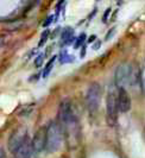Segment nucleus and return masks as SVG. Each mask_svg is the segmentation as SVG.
Wrapping results in <instances>:
<instances>
[{
    "label": "nucleus",
    "instance_id": "f257e3e1",
    "mask_svg": "<svg viewBox=\"0 0 145 158\" xmlns=\"http://www.w3.org/2000/svg\"><path fill=\"white\" fill-rule=\"evenodd\" d=\"M57 121L63 130L67 140H77L79 139V123L74 111L72 105L68 100L60 103L57 112Z\"/></svg>",
    "mask_w": 145,
    "mask_h": 158
},
{
    "label": "nucleus",
    "instance_id": "f03ea898",
    "mask_svg": "<svg viewBox=\"0 0 145 158\" xmlns=\"http://www.w3.org/2000/svg\"><path fill=\"white\" fill-rule=\"evenodd\" d=\"M63 142V130L58 121H50L45 127V151L56 152Z\"/></svg>",
    "mask_w": 145,
    "mask_h": 158
},
{
    "label": "nucleus",
    "instance_id": "7ed1b4c3",
    "mask_svg": "<svg viewBox=\"0 0 145 158\" xmlns=\"http://www.w3.org/2000/svg\"><path fill=\"white\" fill-rule=\"evenodd\" d=\"M101 86L94 82L88 87L87 94H86V106L90 113H95L100 106L101 101Z\"/></svg>",
    "mask_w": 145,
    "mask_h": 158
},
{
    "label": "nucleus",
    "instance_id": "20e7f679",
    "mask_svg": "<svg viewBox=\"0 0 145 158\" xmlns=\"http://www.w3.org/2000/svg\"><path fill=\"white\" fill-rule=\"evenodd\" d=\"M119 108H118V101H117V95L113 92H110L106 98V119L108 125L114 126L118 120Z\"/></svg>",
    "mask_w": 145,
    "mask_h": 158
},
{
    "label": "nucleus",
    "instance_id": "39448f33",
    "mask_svg": "<svg viewBox=\"0 0 145 158\" xmlns=\"http://www.w3.org/2000/svg\"><path fill=\"white\" fill-rule=\"evenodd\" d=\"M132 75V65L129 63H121L117 67L114 73V81L118 88H125L131 82Z\"/></svg>",
    "mask_w": 145,
    "mask_h": 158
},
{
    "label": "nucleus",
    "instance_id": "423d86ee",
    "mask_svg": "<svg viewBox=\"0 0 145 158\" xmlns=\"http://www.w3.org/2000/svg\"><path fill=\"white\" fill-rule=\"evenodd\" d=\"M27 132L25 127H18L12 132V135L8 138V149L11 152L17 151L26 140H27Z\"/></svg>",
    "mask_w": 145,
    "mask_h": 158
},
{
    "label": "nucleus",
    "instance_id": "0eeeda50",
    "mask_svg": "<svg viewBox=\"0 0 145 158\" xmlns=\"http://www.w3.org/2000/svg\"><path fill=\"white\" fill-rule=\"evenodd\" d=\"M117 101H118V108L120 113H127L131 110V96L127 93L126 88H118V94H117Z\"/></svg>",
    "mask_w": 145,
    "mask_h": 158
},
{
    "label": "nucleus",
    "instance_id": "6e6552de",
    "mask_svg": "<svg viewBox=\"0 0 145 158\" xmlns=\"http://www.w3.org/2000/svg\"><path fill=\"white\" fill-rule=\"evenodd\" d=\"M31 148L33 153H39L45 150V127H40L35 133L31 140Z\"/></svg>",
    "mask_w": 145,
    "mask_h": 158
},
{
    "label": "nucleus",
    "instance_id": "1a4fd4ad",
    "mask_svg": "<svg viewBox=\"0 0 145 158\" xmlns=\"http://www.w3.org/2000/svg\"><path fill=\"white\" fill-rule=\"evenodd\" d=\"M31 155H32L31 142L27 139L18 150L13 152V158H31Z\"/></svg>",
    "mask_w": 145,
    "mask_h": 158
},
{
    "label": "nucleus",
    "instance_id": "9d476101",
    "mask_svg": "<svg viewBox=\"0 0 145 158\" xmlns=\"http://www.w3.org/2000/svg\"><path fill=\"white\" fill-rule=\"evenodd\" d=\"M62 40L67 45L72 44V42L74 40V30L70 27H65L62 32Z\"/></svg>",
    "mask_w": 145,
    "mask_h": 158
},
{
    "label": "nucleus",
    "instance_id": "9b49d317",
    "mask_svg": "<svg viewBox=\"0 0 145 158\" xmlns=\"http://www.w3.org/2000/svg\"><path fill=\"white\" fill-rule=\"evenodd\" d=\"M55 61H56V57H52V58H50V61H49L48 63L45 64L44 70H43V77H47L49 74L51 73L52 68H54V64H55Z\"/></svg>",
    "mask_w": 145,
    "mask_h": 158
},
{
    "label": "nucleus",
    "instance_id": "f8f14e48",
    "mask_svg": "<svg viewBox=\"0 0 145 158\" xmlns=\"http://www.w3.org/2000/svg\"><path fill=\"white\" fill-rule=\"evenodd\" d=\"M85 40H86V33H81L75 40V48H80L82 44H85Z\"/></svg>",
    "mask_w": 145,
    "mask_h": 158
},
{
    "label": "nucleus",
    "instance_id": "ddd939ff",
    "mask_svg": "<svg viewBox=\"0 0 145 158\" xmlns=\"http://www.w3.org/2000/svg\"><path fill=\"white\" fill-rule=\"evenodd\" d=\"M49 38V31H44L42 33V36H40V40H39V47L42 45H44L45 44V42L48 40Z\"/></svg>",
    "mask_w": 145,
    "mask_h": 158
},
{
    "label": "nucleus",
    "instance_id": "4468645a",
    "mask_svg": "<svg viewBox=\"0 0 145 158\" xmlns=\"http://www.w3.org/2000/svg\"><path fill=\"white\" fill-rule=\"evenodd\" d=\"M43 60H44V55H39V56H38V57L36 58V61H35L36 65H37V67L42 65V62H43Z\"/></svg>",
    "mask_w": 145,
    "mask_h": 158
},
{
    "label": "nucleus",
    "instance_id": "2eb2a0df",
    "mask_svg": "<svg viewBox=\"0 0 145 158\" xmlns=\"http://www.w3.org/2000/svg\"><path fill=\"white\" fill-rule=\"evenodd\" d=\"M52 20H54V16H50L48 19H47V20L43 23V26H49V25H50V23H51Z\"/></svg>",
    "mask_w": 145,
    "mask_h": 158
},
{
    "label": "nucleus",
    "instance_id": "dca6fc26",
    "mask_svg": "<svg viewBox=\"0 0 145 158\" xmlns=\"http://www.w3.org/2000/svg\"><path fill=\"white\" fill-rule=\"evenodd\" d=\"M110 12H111V8H107L105 12V16H104V22H107V17L110 15Z\"/></svg>",
    "mask_w": 145,
    "mask_h": 158
},
{
    "label": "nucleus",
    "instance_id": "f3484780",
    "mask_svg": "<svg viewBox=\"0 0 145 158\" xmlns=\"http://www.w3.org/2000/svg\"><path fill=\"white\" fill-rule=\"evenodd\" d=\"M0 158H6V152L2 149H0Z\"/></svg>",
    "mask_w": 145,
    "mask_h": 158
},
{
    "label": "nucleus",
    "instance_id": "a211bd4d",
    "mask_svg": "<svg viewBox=\"0 0 145 158\" xmlns=\"http://www.w3.org/2000/svg\"><path fill=\"white\" fill-rule=\"evenodd\" d=\"M0 45H1V38H0Z\"/></svg>",
    "mask_w": 145,
    "mask_h": 158
}]
</instances>
